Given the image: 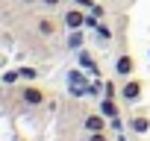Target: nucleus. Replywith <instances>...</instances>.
Segmentation results:
<instances>
[{
	"mask_svg": "<svg viewBox=\"0 0 150 141\" xmlns=\"http://www.w3.org/2000/svg\"><path fill=\"white\" fill-rule=\"evenodd\" d=\"M141 94H144V82L135 80V77H127V82L121 85V100L124 103H138Z\"/></svg>",
	"mask_w": 150,
	"mask_h": 141,
	"instance_id": "1",
	"label": "nucleus"
},
{
	"mask_svg": "<svg viewBox=\"0 0 150 141\" xmlns=\"http://www.w3.org/2000/svg\"><path fill=\"white\" fill-rule=\"evenodd\" d=\"M21 103H24V106H44V103H47V91H44L41 85H33V82H30V85L21 88Z\"/></svg>",
	"mask_w": 150,
	"mask_h": 141,
	"instance_id": "2",
	"label": "nucleus"
},
{
	"mask_svg": "<svg viewBox=\"0 0 150 141\" xmlns=\"http://www.w3.org/2000/svg\"><path fill=\"white\" fill-rule=\"evenodd\" d=\"M83 24H86L83 6H68V9L62 12V27H68V30H83Z\"/></svg>",
	"mask_w": 150,
	"mask_h": 141,
	"instance_id": "3",
	"label": "nucleus"
},
{
	"mask_svg": "<svg viewBox=\"0 0 150 141\" xmlns=\"http://www.w3.org/2000/svg\"><path fill=\"white\" fill-rule=\"evenodd\" d=\"M83 129H86V132H106V129H109V118L100 115V112H88V115L83 118Z\"/></svg>",
	"mask_w": 150,
	"mask_h": 141,
	"instance_id": "4",
	"label": "nucleus"
},
{
	"mask_svg": "<svg viewBox=\"0 0 150 141\" xmlns=\"http://www.w3.org/2000/svg\"><path fill=\"white\" fill-rule=\"evenodd\" d=\"M59 27H62V21H56L53 15H41V18L35 21V32L44 35V38H53V35L59 32Z\"/></svg>",
	"mask_w": 150,
	"mask_h": 141,
	"instance_id": "5",
	"label": "nucleus"
},
{
	"mask_svg": "<svg viewBox=\"0 0 150 141\" xmlns=\"http://www.w3.org/2000/svg\"><path fill=\"white\" fill-rule=\"evenodd\" d=\"M115 74L124 77V80L135 74V59H132V53H121V56L115 59Z\"/></svg>",
	"mask_w": 150,
	"mask_h": 141,
	"instance_id": "6",
	"label": "nucleus"
},
{
	"mask_svg": "<svg viewBox=\"0 0 150 141\" xmlns=\"http://www.w3.org/2000/svg\"><path fill=\"white\" fill-rule=\"evenodd\" d=\"M129 129H135V132H147V129H150V115H147V112H135V115L129 118Z\"/></svg>",
	"mask_w": 150,
	"mask_h": 141,
	"instance_id": "7",
	"label": "nucleus"
},
{
	"mask_svg": "<svg viewBox=\"0 0 150 141\" xmlns=\"http://www.w3.org/2000/svg\"><path fill=\"white\" fill-rule=\"evenodd\" d=\"M100 115H106V118H118L121 115V109H118V103H115V97H103L100 100V109H97Z\"/></svg>",
	"mask_w": 150,
	"mask_h": 141,
	"instance_id": "8",
	"label": "nucleus"
},
{
	"mask_svg": "<svg viewBox=\"0 0 150 141\" xmlns=\"http://www.w3.org/2000/svg\"><path fill=\"white\" fill-rule=\"evenodd\" d=\"M83 41H86V38H83V32H80V30H71V35H68V47H71V50H80V47H83Z\"/></svg>",
	"mask_w": 150,
	"mask_h": 141,
	"instance_id": "9",
	"label": "nucleus"
},
{
	"mask_svg": "<svg viewBox=\"0 0 150 141\" xmlns=\"http://www.w3.org/2000/svg\"><path fill=\"white\" fill-rule=\"evenodd\" d=\"M80 65H83V68H88L91 74H100V68H97V62H94V59H91L88 53H80Z\"/></svg>",
	"mask_w": 150,
	"mask_h": 141,
	"instance_id": "10",
	"label": "nucleus"
},
{
	"mask_svg": "<svg viewBox=\"0 0 150 141\" xmlns=\"http://www.w3.org/2000/svg\"><path fill=\"white\" fill-rule=\"evenodd\" d=\"M18 74H21L24 80H35V77H38V74H35V68H21Z\"/></svg>",
	"mask_w": 150,
	"mask_h": 141,
	"instance_id": "11",
	"label": "nucleus"
},
{
	"mask_svg": "<svg viewBox=\"0 0 150 141\" xmlns=\"http://www.w3.org/2000/svg\"><path fill=\"white\" fill-rule=\"evenodd\" d=\"M97 38H100V41H109V38H112L109 27H97Z\"/></svg>",
	"mask_w": 150,
	"mask_h": 141,
	"instance_id": "12",
	"label": "nucleus"
},
{
	"mask_svg": "<svg viewBox=\"0 0 150 141\" xmlns=\"http://www.w3.org/2000/svg\"><path fill=\"white\" fill-rule=\"evenodd\" d=\"M18 77H21V74H18V70H9V74H3V82H6V85H12V82H15Z\"/></svg>",
	"mask_w": 150,
	"mask_h": 141,
	"instance_id": "13",
	"label": "nucleus"
},
{
	"mask_svg": "<svg viewBox=\"0 0 150 141\" xmlns=\"http://www.w3.org/2000/svg\"><path fill=\"white\" fill-rule=\"evenodd\" d=\"M86 141H109V138H106V132H88Z\"/></svg>",
	"mask_w": 150,
	"mask_h": 141,
	"instance_id": "14",
	"label": "nucleus"
},
{
	"mask_svg": "<svg viewBox=\"0 0 150 141\" xmlns=\"http://www.w3.org/2000/svg\"><path fill=\"white\" fill-rule=\"evenodd\" d=\"M38 3H41V6H47V9H56V6H62V3H65V0H38Z\"/></svg>",
	"mask_w": 150,
	"mask_h": 141,
	"instance_id": "15",
	"label": "nucleus"
},
{
	"mask_svg": "<svg viewBox=\"0 0 150 141\" xmlns=\"http://www.w3.org/2000/svg\"><path fill=\"white\" fill-rule=\"evenodd\" d=\"M91 15H97V18H103V15H106V6H100V3H94V6H91Z\"/></svg>",
	"mask_w": 150,
	"mask_h": 141,
	"instance_id": "16",
	"label": "nucleus"
},
{
	"mask_svg": "<svg viewBox=\"0 0 150 141\" xmlns=\"http://www.w3.org/2000/svg\"><path fill=\"white\" fill-rule=\"evenodd\" d=\"M103 94L106 97H115V82H103Z\"/></svg>",
	"mask_w": 150,
	"mask_h": 141,
	"instance_id": "17",
	"label": "nucleus"
},
{
	"mask_svg": "<svg viewBox=\"0 0 150 141\" xmlns=\"http://www.w3.org/2000/svg\"><path fill=\"white\" fill-rule=\"evenodd\" d=\"M124 123H121V118H109V129H121Z\"/></svg>",
	"mask_w": 150,
	"mask_h": 141,
	"instance_id": "18",
	"label": "nucleus"
},
{
	"mask_svg": "<svg viewBox=\"0 0 150 141\" xmlns=\"http://www.w3.org/2000/svg\"><path fill=\"white\" fill-rule=\"evenodd\" d=\"M74 3H77V6H83V9H91V6H94L91 0H74Z\"/></svg>",
	"mask_w": 150,
	"mask_h": 141,
	"instance_id": "19",
	"label": "nucleus"
},
{
	"mask_svg": "<svg viewBox=\"0 0 150 141\" xmlns=\"http://www.w3.org/2000/svg\"><path fill=\"white\" fill-rule=\"evenodd\" d=\"M21 3H24V6H33V3H38V0H21Z\"/></svg>",
	"mask_w": 150,
	"mask_h": 141,
	"instance_id": "20",
	"label": "nucleus"
}]
</instances>
